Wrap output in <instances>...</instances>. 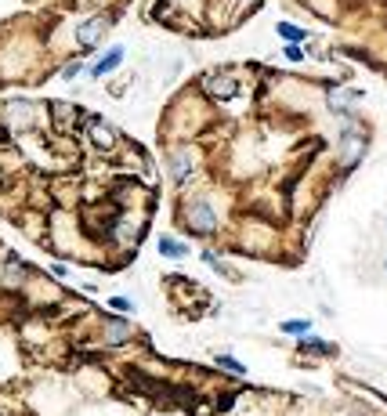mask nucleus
Returning <instances> with one entry per match:
<instances>
[{
    "mask_svg": "<svg viewBox=\"0 0 387 416\" xmlns=\"http://www.w3.org/2000/svg\"><path fill=\"white\" fill-rule=\"evenodd\" d=\"M87 120V134H91V141L98 145V149H112L116 145V131L102 120V116H83Z\"/></svg>",
    "mask_w": 387,
    "mask_h": 416,
    "instance_id": "obj_4",
    "label": "nucleus"
},
{
    "mask_svg": "<svg viewBox=\"0 0 387 416\" xmlns=\"http://www.w3.org/2000/svg\"><path fill=\"white\" fill-rule=\"evenodd\" d=\"M188 225L196 229L200 236H207V232H214L217 229V217H214V207L207 203V200H196L188 207Z\"/></svg>",
    "mask_w": 387,
    "mask_h": 416,
    "instance_id": "obj_2",
    "label": "nucleus"
},
{
    "mask_svg": "<svg viewBox=\"0 0 387 416\" xmlns=\"http://www.w3.org/2000/svg\"><path fill=\"white\" fill-rule=\"evenodd\" d=\"M123 337H127V326H123V323H120V326L112 323V326H109V340H123Z\"/></svg>",
    "mask_w": 387,
    "mask_h": 416,
    "instance_id": "obj_11",
    "label": "nucleus"
},
{
    "mask_svg": "<svg viewBox=\"0 0 387 416\" xmlns=\"http://www.w3.org/2000/svg\"><path fill=\"white\" fill-rule=\"evenodd\" d=\"M109 15H91V18H83L80 25H76V44L83 47V51H91L94 44H98L102 37H105V29H109Z\"/></svg>",
    "mask_w": 387,
    "mask_h": 416,
    "instance_id": "obj_1",
    "label": "nucleus"
},
{
    "mask_svg": "<svg viewBox=\"0 0 387 416\" xmlns=\"http://www.w3.org/2000/svg\"><path fill=\"white\" fill-rule=\"evenodd\" d=\"M304 351H326V344H318V340H308V344H304Z\"/></svg>",
    "mask_w": 387,
    "mask_h": 416,
    "instance_id": "obj_15",
    "label": "nucleus"
},
{
    "mask_svg": "<svg viewBox=\"0 0 387 416\" xmlns=\"http://www.w3.org/2000/svg\"><path fill=\"white\" fill-rule=\"evenodd\" d=\"M217 366H224V369H229V373H239V376L246 373V366H243L239 359H232V355H221V359H217Z\"/></svg>",
    "mask_w": 387,
    "mask_h": 416,
    "instance_id": "obj_9",
    "label": "nucleus"
},
{
    "mask_svg": "<svg viewBox=\"0 0 387 416\" xmlns=\"http://www.w3.org/2000/svg\"><path fill=\"white\" fill-rule=\"evenodd\" d=\"M383 268H387V261H383Z\"/></svg>",
    "mask_w": 387,
    "mask_h": 416,
    "instance_id": "obj_16",
    "label": "nucleus"
},
{
    "mask_svg": "<svg viewBox=\"0 0 387 416\" xmlns=\"http://www.w3.org/2000/svg\"><path fill=\"white\" fill-rule=\"evenodd\" d=\"M279 33H282V37H286L289 44H297V40H304V37H308L301 25H289V22H279Z\"/></svg>",
    "mask_w": 387,
    "mask_h": 416,
    "instance_id": "obj_8",
    "label": "nucleus"
},
{
    "mask_svg": "<svg viewBox=\"0 0 387 416\" xmlns=\"http://www.w3.org/2000/svg\"><path fill=\"white\" fill-rule=\"evenodd\" d=\"M203 91L210 94V98H221V102H229L239 94V80L236 76H207L203 80Z\"/></svg>",
    "mask_w": 387,
    "mask_h": 416,
    "instance_id": "obj_3",
    "label": "nucleus"
},
{
    "mask_svg": "<svg viewBox=\"0 0 387 416\" xmlns=\"http://www.w3.org/2000/svg\"><path fill=\"white\" fill-rule=\"evenodd\" d=\"M192 174V156L188 152H181L178 159H174V181H185Z\"/></svg>",
    "mask_w": 387,
    "mask_h": 416,
    "instance_id": "obj_7",
    "label": "nucleus"
},
{
    "mask_svg": "<svg viewBox=\"0 0 387 416\" xmlns=\"http://www.w3.org/2000/svg\"><path fill=\"white\" fill-rule=\"evenodd\" d=\"M120 62H123V51L116 47V51H109V54H105V58L98 62V66H94V69H91V73H94V76H105V73H112V69L120 66Z\"/></svg>",
    "mask_w": 387,
    "mask_h": 416,
    "instance_id": "obj_6",
    "label": "nucleus"
},
{
    "mask_svg": "<svg viewBox=\"0 0 387 416\" xmlns=\"http://www.w3.org/2000/svg\"><path fill=\"white\" fill-rule=\"evenodd\" d=\"M286 54H289V58H294V62H301V58H304V51H301V47H294V44H289V47H286Z\"/></svg>",
    "mask_w": 387,
    "mask_h": 416,
    "instance_id": "obj_13",
    "label": "nucleus"
},
{
    "mask_svg": "<svg viewBox=\"0 0 387 416\" xmlns=\"http://www.w3.org/2000/svg\"><path fill=\"white\" fill-rule=\"evenodd\" d=\"M308 330H311L308 318H297V323L289 318V323H282V333H308Z\"/></svg>",
    "mask_w": 387,
    "mask_h": 416,
    "instance_id": "obj_10",
    "label": "nucleus"
},
{
    "mask_svg": "<svg viewBox=\"0 0 387 416\" xmlns=\"http://www.w3.org/2000/svg\"><path fill=\"white\" fill-rule=\"evenodd\" d=\"M159 253H163V258H185V253H188V246H185L181 239H171V236H163V239H159Z\"/></svg>",
    "mask_w": 387,
    "mask_h": 416,
    "instance_id": "obj_5",
    "label": "nucleus"
},
{
    "mask_svg": "<svg viewBox=\"0 0 387 416\" xmlns=\"http://www.w3.org/2000/svg\"><path fill=\"white\" fill-rule=\"evenodd\" d=\"M80 73V62H73V66H66V73H62V76H66V80H73Z\"/></svg>",
    "mask_w": 387,
    "mask_h": 416,
    "instance_id": "obj_14",
    "label": "nucleus"
},
{
    "mask_svg": "<svg viewBox=\"0 0 387 416\" xmlns=\"http://www.w3.org/2000/svg\"><path fill=\"white\" fill-rule=\"evenodd\" d=\"M109 308H116V311H131V301H127V297H112Z\"/></svg>",
    "mask_w": 387,
    "mask_h": 416,
    "instance_id": "obj_12",
    "label": "nucleus"
}]
</instances>
